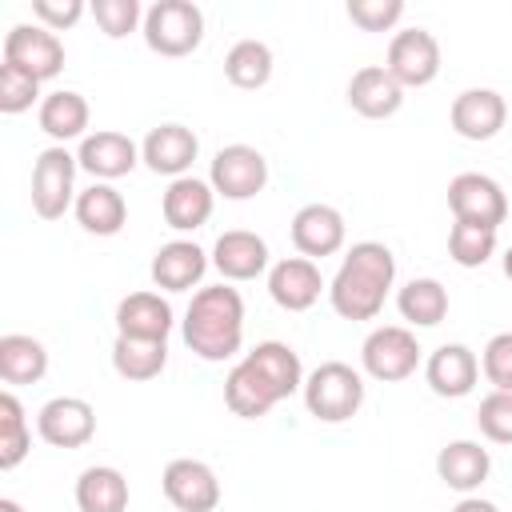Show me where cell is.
I'll return each mask as SVG.
<instances>
[{"instance_id": "obj_6", "label": "cell", "mask_w": 512, "mask_h": 512, "mask_svg": "<svg viewBox=\"0 0 512 512\" xmlns=\"http://www.w3.org/2000/svg\"><path fill=\"white\" fill-rule=\"evenodd\" d=\"M360 364L372 380L380 384H396V380H408L420 364V340L412 328L404 324H380L364 336L360 344Z\"/></svg>"}, {"instance_id": "obj_40", "label": "cell", "mask_w": 512, "mask_h": 512, "mask_svg": "<svg viewBox=\"0 0 512 512\" xmlns=\"http://www.w3.org/2000/svg\"><path fill=\"white\" fill-rule=\"evenodd\" d=\"M480 372L492 388L512 392V332H496L480 352Z\"/></svg>"}, {"instance_id": "obj_38", "label": "cell", "mask_w": 512, "mask_h": 512, "mask_svg": "<svg viewBox=\"0 0 512 512\" xmlns=\"http://www.w3.org/2000/svg\"><path fill=\"white\" fill-rule=\"evenodd\" d=\"M92 16H96L100 32L112 40H120V36L136 32V24H144L140 0H92Z\"/></svg>"}, {"instance_id": "obj_24", "label": "cell", "mask_w": 512, "mask_h": 512, "mask_svg": "<svg viewBox=\"0 0 512 512\" xmlns=\"http://www.w3.org/2000/svg\"><path fill=\"white\" fill-rule=\"evenodd\" d=\"M488 472H492V456H488V448H480V440H448L436 452V476L452 492L472 496L488 480Z\"/></svg>"}, {"instance_id": "obj_23", "label": "cell", "mask_w": 512, "mask_h": 512, "mask_svg": "<svg viewBox=\"0 0 512 512\" xmlns=\"http://www.w3.org/2000/svg\"><path fill=\"white\" fill-rule=\"evenodd\" d=\"M168 332H172V304L160 292H128L116 304V336L168 340Z\"/></svg>"}, {"instance_id": "obj_19", "label": "cell", "mask_w": 512, "mask_h": 512, "mask_svg": "<svg viewBox=\"0 0 512 512\" xmlns=\"http://www.w3.org/2000/svg\"><path fill=\"white\" fill-rule=\"evenodd\" d=\"M424 380H428V388H432L436 396L460 400V396H468V392L476 388V380H480V360H476V352H472L468 344H440V348L428 356V364H424Z\"/></svg>"}, {"instance_id": "obj_41", "label": "cell", "mask_w": 512, "mask_h": 512, "mask_svg": "<svg viewBox=\"0 0 512 512\" xmlns=\"http://www.w3.org/2000/svg\"><path fill=\"white\" fill-rule=\"evenodd\" d=\"M32 16H36V24L64 32L84 16V0H32Z\"/></svg>"}, {"instance_id": "obj_14", "label": "cell", "mask_w": 512, "mask_h": 512, "mask_svg": "<svg viewBox=\"0 0 512 512\" xmlns=\"http://www.w3.org/2000/svg\"><path fill=\"white\" fill-rule=\"evenodd\" d=\"M292 244H296V252L300 256H308V260H324V256H336L340 248H344V236H348V228H344V216H340V208H332V204H304L296 216H292Z\"/></svg>"}, {"instance_id": "obj_36", "label": "cell", "mask_w": 512, "mask_h": 512, "mask_svg": "<svg viewBox=\"0 0 512 512\" xmlns=\"http://www.w3.org/2000/svg\"><path fill=\"white\" fill-rule=\"evenodd\" d=\"M40 96V80L28 76L24 68L16 64H0V112L4 116H16V112H28Z\"/></svg>"}, {"instance_id": "obj_30", "label": "cell", "mask_w": 512, "mask_h": 512, "mask_svg": "<svg viewBox=\"0 0 512 512\" xmlns=\"http://www.w3.org/2000/svg\"><path fill=\"white\" fill-rule=\"evenodd\" d=\"M48 372V348L36 336L4 332L0 336V380L4 384H36Z\"/></svg>"}, {"instance_id": "obj_44", "label": "cell", "mask_w": 512, "mask_h": 512, "mask_svg": "<svg viewBox=\"0 0 512 512\" xmlns=\"http://www.w3.org/2000/svg\"><path fill=\"white\" fill-rule=\"evenodd\" d=\"M504 276H508V280H512V248H508V252H504Z\"/></svg>"}, {"instance_id": "obj_11", "label": "cell", "mask_w": 512, "mask_h": 512, "mask_svg": "<svg viewBox=\"0 0 512 512\" xmlns=\"http://www.w3.org/2000/svg\"><path fill=\"white\" fill-rule=\"evenodd\" d=\"M36 432L52 448H84L96 436V408L84 396H52L36 412Z\"/></svg>"}, {"instance_id": "obj_20", "label": "cell", "mask_w": 512, "mask_h": 512, "mask_svg": "<svg viewBox=\"0 0 512 512\" xmlns=\"http://www.w3.org/2000/svg\"><path fill=\"white\" fill-rule=\"evenodd\" d=\"M152 284L164 292H188L204 280L208 272V252L196 240H168L152 256Z\"/></svg>"}, {"instance_id": "obj_5", "label": "cell", "mask_w": 512, "mask_h": 512, "mask_svg": "<svg viewBox=\"0 0 512 512\" xmlns=\"http://www.w3.org/2000/svg\"><path fill=\"white\" fill-rule=\"evenodd\" d=\"M76 168L80 160L64 148V144H52L36 156L32 164V212L40 220H60L68 208H76Z\"/></svg>"}, {"instance_id": "obj_27", "label": "cell", "mask_w": 512, "mask_h": 512, "mask_svg": "<svg viewBox=\"0 0 512 512\" xmlns=\"http://www.w3.org/2000/svg\"><path fill=\"white\" fill-rule=\"evenodd\" d=\"M76 220H80V228L84 232H92V236H116L124 224H128V204H124V196L112 188V184H104V180H96L92 188H84L80 196H76Z\"/></svg>"}, {"instance_id": "obj_2", "label": "cell", "mask_w": 512, "mask_h": 512, "mask_svg": "<svg viewBox=\"0 0 512 512\" xmlns=\"http://www.w3.org/2000/svg\"><path fill=\"white\" fill-rule=\"evenodd\" d=\"M184 344L208 360H232L244 344V300L228 284H208L192 292V304L184 312Z\"/></svg>"}, {"instance_id": "obj_22", "label": "cell", "mask_w": 512, "mask_h": 512, "mask_svg": "<svg viewBox=\"0 0 512 512\" xmlns=\"http://www.w3.org/2000/svg\"><path fill=\"white\" fill-rule=\"evenodd\" d=\"M212 204H216V192L208 180L200 176H180L164 188V200H160V212H164V224L176 228V232H196L208 224L212 216Z\"/></svg>"}, {"instance_id": "obj_21", "label": "cell", "mask_w": 512, "mask_h": 512, "mask_svg": "<svg viewBox=\"0 0 512 512\" xmlns=\"http://www.w3.org/2000/svg\"><path fill=\"white\" fill-rule=\"evenodd\" d=\"M212 268L224 280H256L268 268V244H264V236H256L248 228L220 232L216 244H212Z\"/></svg>"}, {"instance_id": "obj_42", "label": "cell", "mask_w": 512, "mask_h": 512, "mask_svg": "<svg viewBox=\"0 0 512 512\" xmlns=\"http://www.w3.org/2000/svg\"><path fill=\"white\" fill-rule=\"evenodd\" d=\"M452 512H500V508H496L492 500H484V496H464Z\"/></svg>"}, {"instance_id": "obj_43", "label": "cell", "mask_w": 512, "mask_h": 512, "mask_svg": "<svg viewBox=\"0 0 512 512\" xmlns=\"http://www.w3.org/2000/svg\"><path fill=\"white\" fill-rule=\"evenodd\" d=\"M0 512H24V508H20L16 500H8V496H4V500H0Z\"/></svg>"}, {"instance_id": "obj_28", "label": "cell", "mask_w": 512, "mask_h": 512, "mask_svg": "<svg viewBox=\"0 0 512 512\" xmlns=\"http://www.w3.org/2000/svg\"><path fill=\"white\" fill-rule=\"evenodd\" d=\"M244 360L256 364V372L272 384V392H276L280 400H288L292 392L304 388V364H300L296 348L284 344V340H260L252 352H244Z\"/></svg>"}, {"instance_id": "obj_33", "label": "cell", "mask_w": 512, "mask_h": 512, "mask_svg": "<svg viewBox=\"0 0 512 512\" xmlns=\"http://www.w3.org/2000/svg\"><path fill=\"white\" fill-rule=\"evenodd\" d=\"M224 76L236 88H264L272 80V48L264 40H236L224 56Z\"/></svg>"}, {"instance_id": "obj_16", "label": "cell", "mask_w": 512, "mask_h": 512, "mask_svg": "<svg viewBox=\"0 0 512 512\" xmlns=\"http://www.w3.org/2000/svg\"><path fill=\"white\" fill-rule=\"evenodd\" d=\"M448 120H452V132L464 140H492L508 120V104L496 88H464L452 100Z\"/></svg>"}, {"instance_id": "obj_15", "label": "cell", "mask_w": 512, "mask_h": 512, "mask_svg": "<svg viewBox=\"0 0 512 512\" xmlns=\"http://www.w3.org/2000/svg\"><path fill=\"white\" fill-rule=\"evenodd\" d=\"M324 292V276L320 264L308 256H284L268 268V296L284 308V312H308Z\"/></svg>"}, {"instance_id": "obj_8", "label": "cell", "mask_w": 512, "mask_h": 512, "mask_svg": "<svg viewBox=\"0 0 512 512\" xmlns=\"http://www.w3.org/2000/svg\"><path fill=\"white\" fill-rule=\"evenodd\" d=\"M400 88H424L440 76V44L428 28H400L388 40V64Z\"/></svg>"}, {"instance_id": "obj_7", "label": "cell", "mask_w": 512, "mask_h": 512, "mask_svg": "<svg viewBox=\"0 0 512 512\" xmlns=\"http://www.w3.org/2000/svg\"><path fill=\"white\" fill-rule=\"evenodd\" d=\"M208 184L216 196L224 200H252L264 192L268 184V160L260 148L252 144H224L216 156H212V168H208Z\"/></svg>"}, {"instance_id": "obj_9", "label": "cell", "mask_w": 512, "mask_h": 512, "mask_svg": "<svg viewBox=\"0 0 512 512\" xmlns=\"http://www.w3.org/2000/svg\"><path fill=\"white\" fill-rule=\"evenodd\" d=\"M4 64H16V68H24L28 76H36L44 84V80L60 76L64 44L44 24H12L8 36H4Z\"/></svg>"}, {"instance_id": "obj_35", "label": "cell", "mask_w": 512, "mask_h": 512, "mask_svg": "<svg viewBox=\"0 0 512 512\" xmlns=\"http://www.w3.org/2000/svg\"><path fill=\"white\" fill-rule=\"evenodd\" d=\"M492 252H496V228L464 224V220L452 224V232H448V256L460 268H480V264L492 260Z\"/></svg>"}, {"instance_id": "obj_3", "label": "cell", "mask_w": 512, "mask_h": 512, "mask_svg": "<svg viewBox=\"0 0 512 512\" xmlns=\"http://www.w3.org/2000/svg\"><path fill=\"white\" fill-rule=\"evenodd\" d=\"M304 404L320 424H344L364 404V376L344 360H324L304 376Z\"/></svg>"}, {"instance_id": "obj_13", "label": "cell", "mask_w": 512, "mask_h": 512, "mask_svg": "<svg viewBox=\"0 0 512 512\" xmlns=\"http://www.w3.org/2000/svg\"><path fill=\"white\" fill-rule=\"evenodd\" d=\"M76 160H80V168H84L88 176L112 184V180L128 176V172L140 164V148H136V140L124 136V132L100 128V132H88V136L80 140Z\"/></svg>"}, {"instance_id": "obj_12", "label": "cell", "mask_w": 512, "mask_h": 512, "mask_svg": "<svg viewBox=\"0 0 512 512\" xmlns=\"http://www.w3.org/2000/svg\"><path fill=\"white\" fill-rule=\"evenodd\" d=\"M160 484L176 512H216L220 504V480L204 460H192V456L168 460Z\"/></svg>"}, {"instance_id": "obj_10", "label": "cell", "mask_w": 512, "mask_h": 512, "mask_svg": "<svg viewBox=\"0 0 512 512\" xmlns=\"http://www.w3.org/2000/svg\"><path fill=\"white\" fill-rule=\"evenodd\" d=\"M448 208L464 224L500 228L504 216H508V196H504V188L492 176H484V172H460V176L448 180Z\"/></svg>"}, {"instance_id": "obj_17", "label": "cell", "mask_w": 512, "mask_h": 512, "mask_svg": "<svg viewBox=\"0 0 512 512\" xmlns=\"http://www.w3.org/2000/svg\"><path fill=\"white\" fill-rule=\"evenodd\" d=\"M196 156H200V140H196V132L184 128V124H160V128H152V132L144 136V144H140V160H144L156 176H168V180L188 176V168H192Z\"/></svg>"}, {"instance_id": "obj_26", "label": "cell", "mask_w": 512, "mask_h": 512, "mask_svg": "<svg viewBox=\"0 0 512 512\" xmlns=\"http://www.w3.org/2000/svg\"><path fill=\"white\" fill-rule=\"evenodd\" d=\"M88 116H92L88 100H84L80 92H72V88H56V92H48V96L40 100V112H36L40 128H44V132H48L56 144L84 140Z\"/></svg>"}, {"instance_id": "obj_39", "label": "cell", "mask_w": 512, "mask_h": 512, "mask_svg": "<svg viewBox=\"0 0 512 512\" xmlns=\"http://www.w3.org/2000/svg\"><path fill=\"white\" fill-rule=\"evenodd\" d=\"M348 20L364 32H388L404 16V0H348Z\"/></svg>"}, {"instance_id": "obj_18", "label": "cell", "mask_w": 512, "mask_h": 512, "mask_svg": "<svg viewBox=\"0 0 512 512\" xmlns=\"http://www.w3.org/2000/svg\"><path fill=\"white\" fill-rule=\"evenodd\" d=\"M404 104V88L392 80L384 64H364L348 80V108L360 112L364 120H388Z\"/></svg>"}, {"instance_id": "obj_29", "label": "cell", "mask_w": 512, "mask_h": 512, "mask_svg": "<svg viewBox=\"0 0 512 512\" xmlns=\"http://www.w3.org/2000/svg\"><path fill=\"white\" fill-rule=\"evenodd\" d=\"M76 508L80 512H124L128 508V480L112 464H92L76 480Z\"/></svg>"}, {"instance_id": "obj_37", "label": "cell", "mask_w": 512, "mask_h": 512, "mask_svg": "<svg viewBox=\"0 0 512 512\" xmlns=\"http://www.w3.org/2000/svg\"><path fill=\"white\" fill-rule=\"evenodd\" d=\"M476 424L492 444H512V392L492 388L476 408Z\"/></svg>"}, {"instance_id": "obj_4", "label": "cell", "mask_w": 512, "mask_h": 512, "mask_svg": "<svg viewBox=\"0 0 512 512\" xmlns=\"http://www.w3.org/2000/svg\"><path fill=\"white\" fill-rule=\"evenodd\" d=\"M140 28L156 56H188L204 40V12L192 0H156Z\"/></svg>"}, {"instance_id": "obj_31", "label": "cell", "mask_w": 512, "mask_h": 512, "mask_svg": "<svg viewBox=\"0 0 512 512\" xmlns=\"http://www.w3.org/2000/svg\"><path fill=\"white\" fill-rule=\"evenodd\" d=\"M396 308L412 328H436L448 316V288L436 276H412L396 292Z\"/></svg>"}, {"instance_id": "obj_34", "label": "cell", "mask_w": 512, "mask_h": 512, "mask_svg": "<svg viewBox=\"0 0 512 512\" xmlns=\"http://www.w3.org/2000/svg\"><path fill=\"white\" fill-rule=\"evenodd\" d=\"M32 448V428L16 392H0V472H12Z\"/></svg>"}, {"instance_id": "obj_32", "label": "cell", "mask_w": 512, "mask_h": 512, "mask_svg": "<svg viewBox=\"0 0 512 512\" xmlns=\"http://www.w3.org/2000/svg\"><path fill=\"white\" fill-rule=\"evenodd\" d=\"M168 364V340H132V336H116L112 344V368L116 376L132 380V384H144V380H156Z\"/></svg>"}, {"instance_id": "obj_25", "label": "cell", "mask_w": 512, "mask_h": 512, "mask_svg": "<svg viewBox=\"0 0 512 512\" xmlns=\"http://www.w3.org/2000/svg\"><path fill=\"white\" fill-rule=\"evenodd\" d=\"M224 404H228L232 416H240V420H260V416H268V412L280 404V396H276L272 384L256 372L252 360H240V364H232V372L224 376Z\"/></svg>"}, {"instance_id": "obj_1", "label": "cell", "mask_w": 512, "mask_h": 512, "mask_svg": "<svg viewBox=\"0 0 512 512\" xmlns=\"http://www.w3.org/2000/svg\"><path fill=\"white\" fill-rule=\"evenodd\" d=\"M392 280H396L392 248L380 240H360L344 252V260L328 284V300H332L336 316H344V320H376L388 300Z\"/></svg>"}]
</instances>
